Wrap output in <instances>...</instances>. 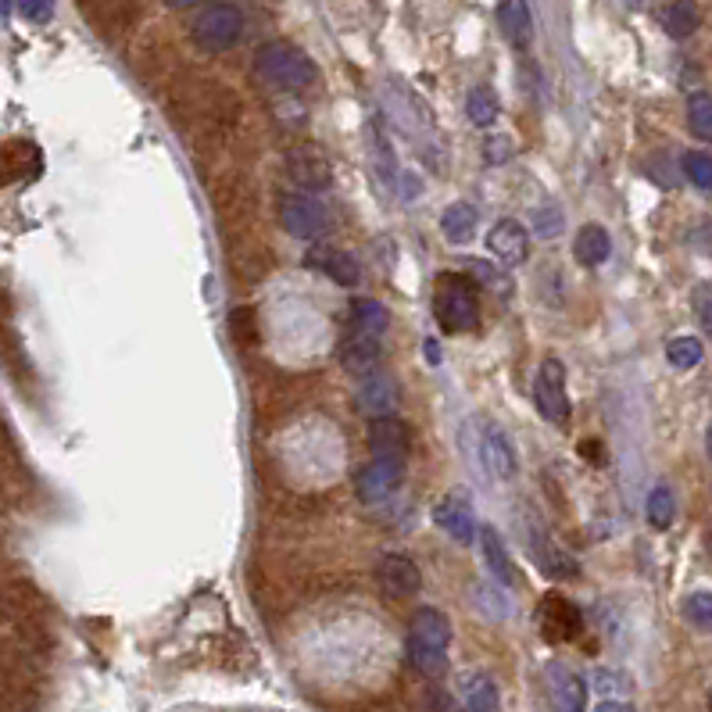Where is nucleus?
<instances>
[{"mask_svg":"<svg viewBox=\"0 0 712 712\" xmlns=\"http://www.w3.org/2000/svg\"><path fill=\"white\" fill-rule=\"evenodd\" d=\"M448 645H451V620L440 609H419L408 623V662L423 677L448 673Z\"/></svg>","mask_w":712,"mask_h":712,"instance_id":"nucleus-1","label":"nucleus"},{"mask_svg":"<svg viewBox=\"0 0 712 712\" xmlns=\"http://www.w3.org/2000/svg\"><path fill=\"white\" fill-rule=\"evenodd\" d=\"M254 73L276 90H308L319 83L316 62L302 47H294L291 40H269V44H262L259 54H254Z\"/></svg>","mask_w":712,"mask_h":712,"instance_id":"nucleus-2","label":"nucleus"},{"mask_svg":"<svg viewBox=\"0 0 712 712\" xmlns=\"http://www.w3.org/2000/svg\"><path fill=\"white\" fill-rule=\"evenodd\" d=\"M434 311L437 322L448 333H469L480 322V297L477 283L462 273H440L437 276V294H434Z\"/></svg>","mask_w":712,"mask_h":712,"instance_id":"nucleus-3","label":"nucleus"},{"mask_svg":"<svg viewBox=\"0 0 712 712\" xmlns=\"http://www.w3.org/2000/svg\"><path fill=\"white\" fill-rule=\"evenodd\" d=\"M190 33H194V44L211 54L230 51L240 44V36H244V15H240V8L233 4H208L201 15L194 19Z\"/></svg>","mask_w":712,"mask_h":712,"instance_id":"nucleus-4","label":"nucleus"},{"mask_svg":"<svg viewBox=\"0 0 712 712\" xmlns=\"http://www.w3.org/2000/svg\"><path fill=\"white\" fill-rule=\"evenodd\" d=\"M405 483V459H387V454H373V462H365L354 477V491L365 505H383L397 494Z\"/></svg>","mask_w":712,"mask_h":712,"instance_id":"nucleus-5","label":"nucleus"},{"mask_svg":"<svg viewBox=\"0 0 712 712\" xmlns=\"http://www.w3.org/2000/svg\"><path fill=\"white\" fill-rule=\"evenodd\" d=\"M534 405L551 426L569 423V391H566V365L559 359H545L534 380Z\"/></svg>","mask_w":712,"mask_h":712,"instance_id":"nucleus-6","label":"nucleus"},{"mask_svg":"<svg viewBox=\"0 0 712 712\" xmlns=\"http://www.w3.org/2000/svg\"><path fill=\"white\" fill-rule=\"evenodd\" d=\"M280 222H283V230L297 240H319L330 230L326 205H319V197H311V194H283Z\"/></svg>","mask_w":712,"mask_h":712,"instance_id":"nucleus-7","label":"nucleus"},{"mask_svg":"<svg viewBox=\"0 0 712 712\" xmlns=\"http://www.w3.org/2000/svg\"><path fill=\"white\" fill-rule=\"evenodd\" d=\"M537 626L540 637L551 640V645H562V640H577L583 631V616L580 609L562 594H545L537 605Z\"/></svg>","mask_w":712,"mask_h":712,"instance_id":"nucleus-8","label":"nucleus"},{"mask_svg":"<svg viewBox=\"0 0 712 712\" xmlns=\"http://www.w3.org/2000/svg\"><path fill=\"white\" fill-rule=\"evenodd\" d=\"M434 523L451 540H459V545H473V540H477V508H473V497H469L465 491H448L434 505Z\"/></svg>","mask_w":712,"mask_h":712,"instance_id":"nucleus-9","label":"nucleus"},{"mask_svg":"<svg viewBox=\"0 0 712 712\" xmlns=\"http://www.w3.org/2000/svg\"><path fill=\"white\" fill-rule=\"evenodd\" d=\"M477 454H480V462H483V469H488L491 477H497V480L516 477V469H519L516 448H512V440L505 437L502 426H494V423L483 426V434L477 440Z\"/></svg>","mask_w":712,"mask_h":712,"instance_id":"nucleus-10","label":"nucleus"},{"mask_svg":"<svg viewBox=\"0 0 712 712\" xmlns=\"http://www.w3.org/2000/svg\"><path fill=\"white\" fill-rule=\"evenodd\" d=\"M548 691H551V705L555 712H583L588 709V683L577 673V669H569L566 662H548Z\"/></svg>","mask_w":712,"mask_h":712,"instance_id":"nucleus-11","label":"nucleus"},{"mask_svg":"<svg viewBox=\"0 0 712 712\" xmlns=\"http://www.w3.org/2000/svg\"><path fill=\"white\" fill-rule=\"evenodd\" d=\"M376 580H380V588L387 591L391 598H412L419 588H423V573H419V566L408 559V555H383V559L376 562Z\"/></svg>","mask_w":712,"mask_h":712,"instance_id":"nucleus-12","label":"nucleus"},{"mask_svg":"<svg viewBox=\"0 0 712 712\" xmlns=\"http://www.w3.org/2000/svg\"><path fill=\"white\" fill-rule=\"evenodd\" d=\"M354 405H359V412L369 419H391L397 405H402V391H397V383L383 373L365 376L359 394H354Z\"/></svg>","mask_w":712,"mask_h":712,"instance_id":"nucleus-13","label":"nucleus"},{"mask_svg":"<svg viewBox=\"0 0 712 712\" xmlns=\"http://www.w3.org/2000/svg\"><path fill=\"white\" fill-rule=\"evenodd\" d=\"M488 248L502 265H519L530 254V230L519 219H497L488 233Z\"/></svg>","mask_w":712,"mask_h":712,"instance_id":"nucleus-14","label":"nucleus"},{"mask_svg":"<svg viewBox=\"0 0 712 712\" xmlns=\"http://www.w3.org/2000/svg\"><path fill=\"white\" fill-rule=\"evenodd\" d=\"M340 365L348 369L351 376H373L376 362L383 359V340L380 337H362V333H344L340 340Z\"/></svg>","mask_w":712,"mask_h":712,"instance_id":"nucleus-15","label":"nucleus"},{"mask_svg":"<svg viewBox=\"0 0 712 712\" xmlns=\"http://www.w3.org/2000/svg\"><path fill=\"white\" fill-rule=\"evenodd\" d=\"M530 551H534V562L540 566V573H548L555 580H577L580 577V562L569 559V555L555 545L545 530H537V526H530Z\"/></svg>","mask_w":712,"mask_h":712,"instance_id":"nucleus-16","label":"nucleus"},{"mask_svg":"<svg viewBox=\"0 0 712 712\" xmlns=\"http://www.w3.org/2000/svg\"><path fill=\"white\" fill-rule=\"evenodd\" d=\"M305 262H308V269H319V273H326L333 283H340V287H359V280H362L359 262H354L351 254L330 248V244H316L305 254Z\"/></svg>","mask_w":712,"mask_h":712,"instance_id":"nucleus-17","label":"nucleus"},{"mask_svg":"<svg viewBox=\"0 0 712 712\" xmlns=\"http://www.w3.org/2000/svg\"><path fill=\"white\" fill-rule=\"evenodd\" d=\"M480 548H483V566H488L491 580L502 583V588H516L519 569H516V562H512L505 540H502V534L494 530V526H483V530H480Z\"/></svg>","mask_w":712,"mask_h":712,"instance_id":"nucleus-18","label":"nucleus"},{"mask_svg":"<svg viewBox=\"0 0 712 712\" xmlns=\"http://www.w3.org/2000/svg\"><path fill=\"white\" fill-rule=\"evenodd\" d=\"M497 25L512 47H526L534 36V15L526 0H497Z\"/></svg>","mask_w":712,"mask_h":712,"instance_id":"nucleus-19","label":"nucleus"},{"mask_svg":"<svg viewBox=\"0 0 712 712\" xmlns=\"http://www.w3.org/2000/svg\"><path fill=\"white\" fill-rule=\"evenodd\" d=\"M609 254H612V237L605 226H598V222H588V226H580L577 230V240H573V259L580 265H605L609 262Z\"/></svg>","mask_w":712,"mask_h":712,"instance_id":"nucleus-20","label":"nucleus"},{"mask_svg":"<svg viewBox=\"0 0 712 712\" xmlns=\"http://www.w3.org/2000/svg\"><path fill=\"white\" fill-rule=\"evenodd\" d=\"M387 326H391V311L383 308L380 302H373V297H359V302H351V308H348V330L351 333L383 340Z\"/></svg>","mask_w":712,"mask_h":712,"instance_id":"nucleus-21","label":"nucleus"},{"mask_svg":"<svg viewBox=\"0 0 712 712\" xmlns=\"http://www.w3.org/2000/svg\"><path fill=\"white\" fill-rule=\"evenodd\" d=\"M405 448H408V430L405 423L391 419H373L369 426V451L373 454H387V459H405Z\"/></svg>","mask_w":712,"mask_h":712,"instance_id":"nucleus-22","label":"nucleus"},{"mask_svg":"<svg viewBox=\"0 0 712 712\" xmlns=\"http://www.w3.org/2000/svg\"><path fill=\"white\" fill-rule=\"evenodd\" d=\"M459 694H462V705L465 712H497V688L488 673H465L459 680Z\"/></svg>","mask_w":712,"mask_h":712,"instance_id":"nucleus-23","label":"nucleus"},{"mask_svg":"<svg viewBox=\"0 0 712 712\" xmlns=\"http://www.w3.org/2000/svg\"><path fill=\"white\" fill-rule=\"evenodd\" d=\"M477 226H480L477 208L465 205V201H454L445 216H440V233H445L451 244H465V240H473Z\"/></svg>","mask_w":712,"mask_h":712,"instance_id":"nucleus-24","label":"nucleus"},{"mask_svg":"<svg viewBox=\"0 0 712 712\" xmlns=\"http://www.w3.org/2000/svg\"><path fill=\"white\" fill-rule=\"evenodd\" d=\"M291 173L297 183H305V187H330V165H326L319 151H294Z\"/></svg>","mask_w":712,"mask_h":712,"instance_id":"nucleus-25","label":"nucleus"},{"mask_svg":"<svg viewBox=\"0 0 712 712\" xmlns=\"http://www.w3.org/2000/svg\"><path fill=\"white\" fill-rule=\"evenodd\" d=\"M662 30L673 40H688L698 30V8L691 4V0H673V4H666Z\"/></svg>","mask_w":712,"mask_h":712,"instance_id":"nucleus-26","label":"nucleus"},{"mask_svg":"<svg viewBox=\"0 0 712 712\" xmlns=\"http://www.w3.org/2000/svg\"><path fill=\"white\" fill-rule=\"evenodd\" d=\"M465 111H469V122L473 125H494L502 105H497V94L491 87H473L465 97Z\"/></svg>","mask_w":712,"mask_h":712,"instance_id":"nucleus-27","label":"nucleus"},{"mask_svg":"<svg viewBox=\"0 0 712 712\" xmlns=\"http://www.w3.org/2000/svg\"><path fill=\"white\" fill-rule=\"evenodd\" d=\"M465 276L473 280V283H480V287L497 291L502 297H508V291H512V280H508L497 265L483 262V259H465Z\"/></svg>","mask_w":712,"mask_h":712,"instance_id":"nucleus-28","label":"nucleus"},{"mask_svg":"<svg viewBox=\"0 0 712 712\" xmlns=\"http://www.w3.org/2000/svg\"><path fill=\"white\" fill-rule=\"evenodd\" d=\"M666 359L673 369H694L698 362L705 359V348L698 337H673L666 344Z\"/></svg>","mask_w":712,"mask_h":712,"instance_id":"nucleus-29","label":"nucleus"},{"mask_svg":"<svg viewBox=\"0 0 712 712\" xmlns=\"http://www.w3.org/2000/svg\"><path fill=\"white\" fill-rule=\"evenodd\" d=\"M648 519H651L655 530H666V526H673V519H677V497H673V491H669V488H655L648 494Z\"/></svg>","mask_w":712,"mask_h":712,"instance_id":"nucleus-30","label":"nucleus"},{"mask_svg":"<svg viewBox=\"0 0 712 712\" xmlns=\"http://www.w3.org/2000/svg\"><path fill=\"white\" fill-rule=\"evenodd\" d=\"M688 125L698 140L712 144V94H694L688 101Z\"/></svg>","mask_w":712,"mask_h":712,"instance_id":"nucleus-31","label":"nucleus"},{"mask_svg":"<svg viewBox=\"0 0 712 712\" xmlns=\"http://www.w3.org/2000/svg\"><path fill=\"white\" fill-rule=\"evenodd\" d=\"M683 620H688L694 631H712V591H698L683 602Z\"/></svg>","mask_w":712,"mask_h":712,"instance_id":"nucleus-32","label":"nucleus"},{"mask_svg":"<svg viewBox=\"0 0 712 712\" xmlns=\"http://www.w3.org/2000/svg\"><path fill=\"white\" fill-rule=\"evenodd\" d=\"M683 173H688L694 187L712 190V154H702V151L683 154Z\"/></svg>","mask_w":712,"mask_h":712,"instance_id":"nucleus-33","label":"nucleus"},{"mask_svg":"<svg viewBox=\"0 0 712 712\" xmlns=\"http://www.w3.org/2000/svg\"><path fill=\"white\" fill-rule=\"evenodd\" d=\"M562 230H566V216H562V208H559V205L540 208L537 216H534V233H537V237L555 240Z\"/></svg>","mask_w":712,"mask_h":712,"instance_id":"nucleus-34","label":"nucleus"},{"mask_svg":"<svg viewBox=\"0 0 712 712\" xmlns=\"http://www.w3.org/2000/svg\"><path fill=\"white\" fill-rule=\"evenodd\" d=\"M15 8L25 22H36V25L51 22L54 15V0H15Z\"/></svg>","mask_w":712,"mask_h":712,"instance_id":"nucleus-35","label":"nucleus"},{"mask_svg":"<svg viewBox=\"0 0 712 712\" xmlns=\"http://www.w3.org/2000/svg\"><path fill=\"white\" fill-rule=\"evenodd\" d=\"M594 688L602 694H626V691H631V680H626L623 673H616V669H598Z\"/></svg>","mask_w":712,"mask_h":712,"instance_id":"nucleus-36","label":"nucleus"},{"mask_svg":"<svg viewBox=\"0 0 712 712\" xmlns=\"http://www.w3.org/2000/svg\"><path fill=\"white\" fill-rule=\"evenodd\" d=\"M512 154H516V147H512V140H508V136H491L488 144H483V158H488L491 165L508 162Z\"/></svg>","mask_w":712,"mask_h":712,"instance_id":"nucleus-37","label":"nucleus"},{"mask_svg":"<svg viewBox=\"0 0 712 712\" xmlns=\"http://www.w3.org/2000/svg\"><path fill=\"white\" fill-rule=\"evenodd\" d=\"M691 305H694V311H698V319H702V326L712 333V287H709V283H702V287H694Z\"/></svg>","mask_w":712,"mask_h":712,"instance_id":"nucleus-38","label":"nucleus"},{"mask_svg":"<svg viewBox=\"0 0 712 712\" xmlns=\"http://www.w3.org/2000/svg\"><path fill=\"white\" fill-rule=\"evenodd\" d=\"M594 712H634V709H631V705H626V702H616V698H605V702H602V705H598Z\"/></svg>","mask_w":712,"mask_h":712,"instance_id":"nucleus-39","label":"nucleus"},{"mask_svg":"<svg viewBox=\"0 0 712 712\" xmlns=\"http://www.w3.org/2000/svg\"><path fill=\"white\" fill-rule=\"evenodd\" d=\"M437 348H440V344H437V340H426V359H430L434 365L440 362V351H437Z\"/></svg>","mask_w":712,"mask_h":712,"instance_id":"nucleus-40","label":"nucleus"},{"mask_svg":"<svg viewBox=\"0 0 712 712\" xmlns=\"http://www.w3.org/2000/svg\"><path fill=\"white\" fill-rule=\"evenodd\" d=\"M168 8H194V4H205V0H165Z\"/></svg>","mask_w":712,"mask_h":712,"instance_id":"nucleus-41","label":"nucleus"},{"mask_svg":"<svg viewBox=\"0 0 712 712\" xmlns=\"http://www.w3.org/2000/svg\"><path fill=\"white\" fill-rule=\"evenodd\" d=\"M705 451H709V459H712V426H709V434H705Z\"/></svg>","mask_w":712,"mask_h":712,"instance_id":"nucleus-42","label":"nucleus"},{"mask_svg":"<svg viewBox=\"0 0 712 712\" xmlns=\"http://www.w3.org/2000/svg\"><path fill=\"white\" fill-rule=\"evenodd\" d=\"M709 712H712V691H709Z\"/></svg>","mask_w":712,"mask_h":712,"instance_id":"nucleus-43","label":"nucleus"},{"mask_svg":"<svg viewBox=\"0 0 712 712\" xmlns=\"http://www.w3.org/2000/svg\"><path fill=\"white\" fill-rule=\"evenodd\" d=\"M626 4H637V0H626Z\"/></svg>","mask_w":712,"mask_h":712,"instance_id":"nucleus-44","label":"nucleus"}]
</instances>
